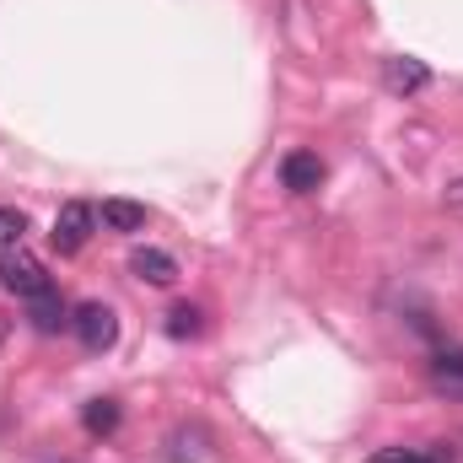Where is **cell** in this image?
<instances>
[{"label":"cell","mask_w":463,"mask_h":463,"mask_svg":"<svg viewBox=\"0 0 463 463\" xmlns=\"http://www.w3.org/2000/svg\"><path fill=\"white\" fill-rule=\"evenodd\" d=\"M0 286H5L11 297H22V302H33V297L54 291V280H49L43 259H33L27 248H5V253H0Z\"/></svg>","instance_id":"obj_1"},{"label":"cell","mask_w":463,"mask_h":463,"mask_svg":"<svg viewBox=\"0 0 463 463\" xmlns=\"http://www.w3.org/2000/svg\"><path fill=\"white\" fill-rule=\"evenodd\" d=\"M92 232H98V211H92L87 200H65V205L54 211L49 242H54V253H81Z\"/></svg>","instance_id":"obj_2"},{"label":"cell","mask_w":463,"mask_h":463,"mask_svg":"<svg viewBox=\"0 0 463 463\" xmlns=\"http://www.w3.org/2000/svg\"><path fill=\"white\" fill-rule=\"evenodd\" d=\"M71 329H76V340L92 350V355H103V350L118 345V318L109 302H81L76 313H71Z\"/></svg>","instance_id":"obj_3"},{"label":"cell","mask_w":463,"mask_h":463,"mask_svg":"<svg viewBox=\"0 0 463 463\" xmlns=\"http://www.w3.org/2000/svg\"><path fill=\"white\" fill-rule=\"evenodd\" d=\"M383 87L393 98H415V92L431 87V65L415 60V54H393V60H383Z\"/></svg>","instance_id":"obj_4"},{"label":"cell","mask_w":463,"mask_h":463,"mask_svg":"<svg viewBox=\"0 0 463 463\" xmlns=\"http://www.w3.org/2000/svg\"><path fill=\"white\" fill-rule=\"evenodd\" d=\"M280 184H286L291 194H313V189L324 184V156H318V151H291V156L280 162Z\"/></svg>","instance_id":"obj_5"},{"label":"cell","mask_w":463,"mask_h":463,"mask_svg":"<svg viewBox=\"0 0 463 463\" xmlns=\"http://www.w3.org/2000/svg\"><path fill=\"white\" fill-rule=\"evenodd\" d=\"M129 275L146 280V286H173L178 280V259L167 248H135L129 253Z\"/></svg>","instance_id":"obj_6"},{"label":"cell","mask_w":463,"mask_h":463,"mask_svg":"<svg viewBox=\"0 0 463 463\" xmlns=\"http://www.w3.org/2000/svg\"><path fill=\"white\" fill-rule=\"evenodd\" d=\"M27 324H33L38 335H60V329H71V307H65V297H60V291L33 297V302H27Z\"/></svg>","instance_id":"obj_7"},{"label":"cell","mask_w":463,"mask_h":463,"mask_svg":"<svg viewBox=\"0 0 463 463\" xmlns=\"http://www.w3.org/2000/svg\"><path fill=\"white\" fill-rule=\"evenodd\" d=\"M431 388L448 393V399H463V350H437L431 355Z\"/></svg>","instance_id":"obj_8"},{"label":"cell","mask_w":463,"mask_h":463,"mask_svg":"<svg viewBox=\"0 0 463 463\" xmlns=\"http://www.w3.org/2000/svg\"><path fill=\"white\" fill-rule=\"evenodd\" d=\"M98 222L109 232H140L146 227V205H140V200H103Z\"/></svg>","instance_id":"obj_9"},{"label":"cell","mask_w":463,"mask_h":463,"mask_svg":"<svg viewBox=\"0 0 463 463\" xmlns=\"http://www.w3.org/2000/svg\"><path fill=\"white\" fill-rule=\"evenodd\" d=\"M81 426H87L92 437H114L118 431V404L114 399H92V404L81 410Z\"/></svg>","instance_id":"obj_10"},{"label":"cell","mask_w":463,"mask_h":463,"mask_svg":"<svg viewBox=\"0 0 463 463\" xmlns=\"http://www.w3.org/2000/svg\"><path fill=\"white\" fill-rule=\"evenodd\" d=\"M200 318H205V313H200V307H194V302H178V307H173V313H167V335H173V340H194V335H200V329H205V324H200Z\"/></svg>","instance_id":"obj_11"},{"label":"cell","mask_w":463,"mask_h":463,"mask_svg":"<svg viewBox=\"0 0 463 463\" xmlns=\"http://www.w3.org/2000/svg\"><path fill=\"white\" fill-rule=\"evenodd\" d=\"M366 463H448V453L442 448H431V453L426 448H377Z\"/></svg>","instance_id":"obj_12"},{"label":"cell","mask_w":463,"mask_h":463,"mask_svg":"<svg viewBox=\"0 0 463 463\" xmlns=\"http://www.w3.org/2000/svg\"><path fill=\"white\" fill-rule=\"evenodd\" d=\"M22 237H27V211L0 205V253H5V248H22Z\"/></svg>","instance_id":"obj_13"},{"label":"cell","mask_w":463,"mask_h":463,"mask_svg":"<svg viewBox=\"0 0 463 463\" xmlns=\"http://www.w3.org/2000/svg\"><path fill=\"white\" fill-rule=\"evenodd\" d=\"M205 458V437L200 431H178L173 437V463H200Z\"/></svg>","instance_id":"obj_14"},{"label":"cell","mask_w":463,"mask_h":463,"mask_svg":"<svg viewBox=\"0 0 463 463\" xmlns=\"http://www.w3.org/2000/svg\"><path fill=\"white\" fill-rule=\"evenodd\" d=\"M448 205H458V211H463V178H458V184H448Z\"/></svg>","instance_id":"obj_15"}]
</instances>
